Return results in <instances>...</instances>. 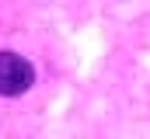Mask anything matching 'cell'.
<instances>
[{
	"label": "cell",
	"mask_w": 150,
	"mask_h": 139,
	"mask_svg": "<svg viewBox=\"0 0 150 139\" xmlns=\"http://www.w3.org/2000/svg\"><path fill=\"white\" fill-rule=\"evenodd\" d=\"M35 84V66L18 52H0V94L18 98Z\"/></svg>",
	"instance_id": "6da1fadb"
}]
</instances>
